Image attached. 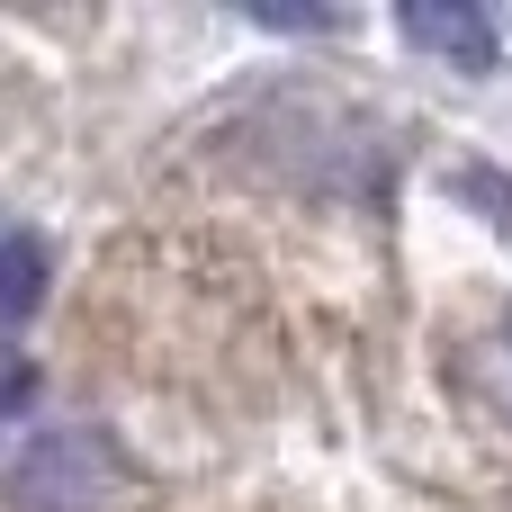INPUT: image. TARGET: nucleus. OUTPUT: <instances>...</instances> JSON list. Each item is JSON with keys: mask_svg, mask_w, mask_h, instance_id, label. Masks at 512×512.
<instances>
[{"mask_svg": "<svg viewBox=\"0 0 512 512\" xmlns=\"http://www.w3.org/2000/svg\"><path fill=\"white\" fill-rule=\"evenodd\" d=\"M45 270H54V252L36 234H0V333H18L45 306Z\"/></svg>", "mask_w": 512, "mask_h": 512, "instance_id": "nucleus-3", "label": "nucleus"}, {"mask_svg": "<svg viewBox=\"0 0 512 512\" xmlns=\"http://www.w3.org/2000/svg\"><path fill=\"white\" fill-rule=\"evenodd\" d=\"M117 486H126V468H117L108 432H90V423H54L9 459V495L27 512H108Z\"/></svg>", "mask_w": 512, "mask_h": 512, "instance_id": "nucleus-1", "label": "nucleus"}, {"mask_svg": "<svg viewBox=\"0 0 512 512\" xmlns=\"http://www.w3.org/2000/svg\"><path fill=\"white\" fill-rule=\"evenodd\" d=\"M27 387H36V369H27V360H0V414H18Z\"/></svg>", "mask_w": 512, "mask_h": 512, "instance_id": "nucleus-4", "label": "nucleus"}, {"mask_svg": "<svg viewBox=\"0 0 512 512\" xmlns=\"http://www.w3.org/2000/svg\"><path fill=\"white\" fill-rule=\"evenodd\" d=\"M423 54H441V63H459V72H495V54H504V36H495V18L486 9H468V0H414L405 18H396Z\"/></svg>", "mask_w": 512, "mask_h": 512, "instance_id": "nucleus-2", "label": "nucleus"}]
</instances>
